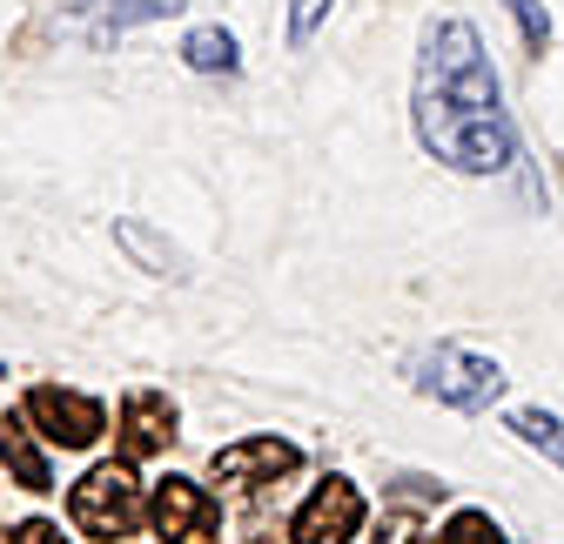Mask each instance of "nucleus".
<instances>
[{
  "label": "nucleus",
  "instance_id": "nucleus-1",
  "mask_svg": "<svg viewBox=\"0 0 564 544\" xmlns=\"http://www.w3.org/2000/svg\"><path fill=\"white\" fill-rule=\"evenodd\" d=\"M410 115H416V142L457 175H498V168L518 162V134H511V115H505L498 67H490L470 21H431L423 28Z\"/></svg>",
  "mask_w": 564,
  "mask_h": 544
},
{
  "label": "nucleus",
  "instance_id": "nucleus-2",
  "mask_svg": "<svg viewBox=\"0 0 564 544\" xmlns=\"http://www.w3.org/2000/svg\"><path fill=\"white\" fill-rule=\"evenodd\" d=\"M67 518H75V531L82 537H134V524L149 518V498H141V485H134V464L128 457H115V464H95L88 478L67 491Z\"/></svg>",
  "mask_w": 564,
  "mask_h": 544
},
{
  "label": "nucleus",
  "instance_id": "nucleus-3",
  "mask_svg": "<svg viewBox=\"0 0 564 544\" xmlns=\"http://www.w3.org/2000/svg\"><path fill=\"white\" fill-rule=\"evenodd\" d=\"M410 377H416L423 396L451 403V411H490V403L505 396V370L490 363V357H477V350H457V344L423 350V357L410 363Z\"/></svg>",
  "mask_w": 564,
  "mask_h": 544
},
{
  "label": "nucleus",
  "instance_id": "nucleus-4",
  "mask_svg": "<svg viewBox=\"0 0 564 544\" xmlns=\"http://www.w3.org/2000/svg\"><path fill=\"white\" fill-rule=\"evenodd\" d=\"M28 424H34L47 444H61V450H88V444L108 431V411H101L95 396H82V390L41 383V390H28Z\"/></svg>",
  "mask_w": 564,
  "mask_h": 544
},
{
  "label": "nucleus",
  "instance_id": "nucleus-5",
  "mask_svg": "<svg viewBox=\"0 0 564 544\" xmlns=\"http://www.w3.org/2000/svg\"><path fill=\"white\" fill-rule=\"evenodd\" d=\"M149 518H155V531H162L169 544H216V537H223L216 498H208L195 478H175V470L149 491Z\"/></svg>",
  "mask_w": 564,
  "mask_h": 544
},
{
  "label": "nucleus",
  "instance_id": "nucleus-6",
  "mask_svg": "<svg viewBox=\"0 0 564 544\" xmlns=\"http://www.w3.org/2000/svg\"><path fill=\"white\" fill-rule=\"evenodd\" d=\"M357 531H364V491L349 485V478H323L310 491V504L290 518L296 544H349Z\"/></svg>",
  "mask_w": 564,
  "mask_h": 544
},
{
  "label": "nucleus",
  "instance_id": "nucleus-7",
  "mask_svg": "<svg viewBox=\"0 0 564 544\" xmlns=\"http://www.w3.org/2000/svg\"><path fill=\"white\" fill-rule=\"evenodd\" d=\"M296 464H303V450L282 444V437H242V444H223L208 457V470H216L223 485H275V478H290Z\"/></svg>",
  "mask_w": 564,
  "mask_h": 544
},
{
  "label": "nucleus",
  "instance_id": "nucleus-8",
  "mask_svg": "<svg viewBox=\"0 0 564 544\" xmlns=\"http://www.w3.org/2000/svg\"><path fill=\"white\" fill-rule=\"evenodd\" d=\"M169 437H175V403L162 390H134L121 403V457L141 464V457H155Z\"/></svg>",
  "mask_w": 564,
  "mask_h": 544
},
{
  "label": "nucleus",
  "instance_id": "nucleus-9",
  "mask_svg": "<svg viewBox=\"0 0 564 544\" xmlns=\"http://www.w3.org/2000/svg\"><path fill=\"white\" fill-rule=\"evenodd\" d=\"M0 464L14 470L21 491H54V470H47V457H41V444L21 417H0Z\"/></svg>",
  "mask_w": 564,
  "mask_h": 544
},
{
  "label": "nucleus",
  "instance_id": "nucleus-10",
  "mask_svg": "<svg viewBox=\"0 0 564 544\" xmlns=\"http://www.w3.org/2000/svg\"><path fill=\"white\" fill-rule=\"evenodd\" d=\"M75 14L101 21V28H149V21H175L182 14V0H75Z\"/></svg>",
  "mask_w": 564,
  "mask_h": 544
},
{
  "label": "nucleus",
  "instance_id": "nucleus-11",
  "mask_svg": "<svg viewBox=\"0 0 564 544\" xmlns=\"http://www.w3.org/2000/svg\"><path fill=\"white\" fill-rule=\"evenodd\" d=\"M182 61L195 67V75H236V34L229 28H195L182 41Z\"/></svg>",
  "mask_w": 564,
  "mask_h": 544
},
{
  "label": "nucleus",
  "instance_id": "nucleus-12",
  "mask_svg": "<svg viewBox=\"0 0 564 544\" xmlns=\"http://www.w3.org/2000/svg\"><path fill=\"white\" fill-rule=\"evenodd\" d=\"M511 431L531 444V450H544L551 464H564V424L551 417V411H538V403H524V411H511Z\"/></svg>",
  "mask_w": 564,
  "mask_h": 544
},
{
  "label": "nucleus",
  "instance_id": "nucleus-13",
  "mask_svg": "<svg viewBox=\"0 0 564 544\" xmlns=\"http://www.w3.org/2000/svg\"><path fill=\"white\" fill-rule=\"evenodd\" d=\"M437 544H511L498 524H490V511H457L451 524H444V537Z\"/></svg>",
  "mask_w": 564,
  "mask_h": 544
},
{
  "label": "nucleus",
  "instance_id": "nucleus-14",
  "mask_svg": "<svg viewBox=\"0 0 564 544\" xmlns=\"http://www.w3.org/2000/svg\"><path fill=\"white\" fill-rule=\"evenodd\" d=\"M115 236H121L134 255H149V262H155V276H182V269H175V249H162V242H155L149 229H141V222H121Z\"/></svg>",
  "mask_w": 564,
  "mask_h": 544
},
{
  "label": "nucleus",
  "instance_id": "nucleus-15",
  "mask_svg": "<svg viewBox=\"0 0 564 544\" xmlns=\"http://www.w3.org/2000/svg\"><path fill=\"white\" fill-rule=\"evenodd\" d=\"M511 14H518V28H524V47H531V54H544V41H551V14H544V0H511Z\"/></svg>",
  "mask_w": 564,
  "mask_h": 544
},
{
  "label": "nucleus",
  "instance_id": "nucleus-16",
  "mask_svg": "<svg viewBox=\"0 0 564 544\" xmlns=\"http://www.w3.org/2000/svg\"><path fill=\"white\" fill-rule=\"evenodd\" d=\"M323 14H329V0H290V47H310Z\"/></svg>",
  "mask_w": 564,
  "mask_h": 544
},
{
  "label": "nucleus",
  "instance_id": "nucleus-17",
  "mask_svg": "<svg viewBox=\"0 0 564 544\" xmlns=\"http://www.w3.org/2000/svg\"><path fill=\"white\" fill-rule=\"evenodd\" d=\"M8 544H67V537H61L47 518H28V524H14V531H8Z\"/></svg>",
  "mask_w": 564,
  "mask_h": 544
},
{
  "label": "nucleus",
  "instance_id": "nucleus-18",
  "mask_svg": "<svg viewBox=\"0 0 564 544\" xmlns=\"http://www.w3.org/2000/svg\"><path fill=\"white\" fill-rule=\"evenodd\" d=\"M0 377H8V363H0Z\"/></svg>",
  "mask_w": 564,
  "mask_h": 544
}]
</instances>
